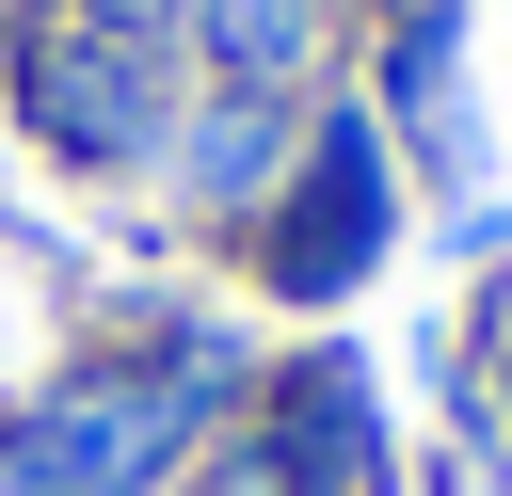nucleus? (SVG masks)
I'll list each match as a JSON object with an SVG mask.
<instances>
[{
    "label": "nucleus",
    "instance_id": "1",
    "mask_svg": "<svg viewBox=\"0 0 512 496\" xmlns=\"http://www.w3.org/2000/svg\"><path fill=\"white\" fill-rule=\"evenodd\" d=\"M384 224H400V192H384V128L336 112V128L288 160V192L256 208V272H272L288 304H336V288L384 272Z\"/></svg>",
    "mask_w": 512,
    "mask_h": 496
},
{
    "label": "nucleus",
    "instance_id": "2",
    "mask_svg": "<svg viewBox=\"0 0 512 496\" xmlns=\"http://www.w3.org/2000/svg\"><path fill=\"white\" fill-rule=\"evenodd\" d=\"M176 432H192L176 384H80V400H48V416L0 432V496H144V464Z\"/></svg>",
    "mask_w": 512,
    "mask_h": 496
},
{
    "label": "nucleus",
    "instance_id": "3",
    "mask_svg": "<svg viewBox=\"0 0 512 496\" xmlns=\"http://www.w3.org/2000/svg\"><path fill=\"white\" fill-rule=\"evenodd\" d=\"M256 464L288 496H400V448H384V384L352 352H304L272 400H256Z\"/></svg>",
    "mask_w": 512,
    "mask_h": 496
},
{
    "label": "nucleus",
    "instance_id": "4",
    "mask_svg": "<svg viewBox=\"0 0 512 496\" xmlns=\"http://www.w3.org/2000/svg\"><path fill=\"white\" fill-rule=\"evenodd\" d=\"M16 112H32V144H64V160H144V144H160V96H144L128 32H80V48H32Z\"/></svg>",
    "mask_w": 512,
    "mask_h": 496
},
{
    "label": "nucleus",
    "instance_id": "5",
    "mask_svg": "<svg viewBox=\"0 0 512 496\" xmlns=\"http://www.w3.org/2000/svg\"><path fill=\"white\" fill-rule=\"evenodd\" d=\"M176 176H192V208H272V192H288V112H272V96H208Z\"/></svg>",
    "mask_w": 512,
    "mask_h": 496
},
{
    "label": "nucleus",
    "instance_id": "6",
    "mask_svg": "<svg viewBox=\"0 0 512 496\" xmlns=\"http://www.w3.org/2000/svg\"><path fill=\"white\" fill-rule=\"evenodd\" d=\"M192 32H208V64H224V96H288L304 48H320L304 0H192Z\"/></svg>",
    "mask_w": 512,
    "mask_h": 496
}]
</instances>
